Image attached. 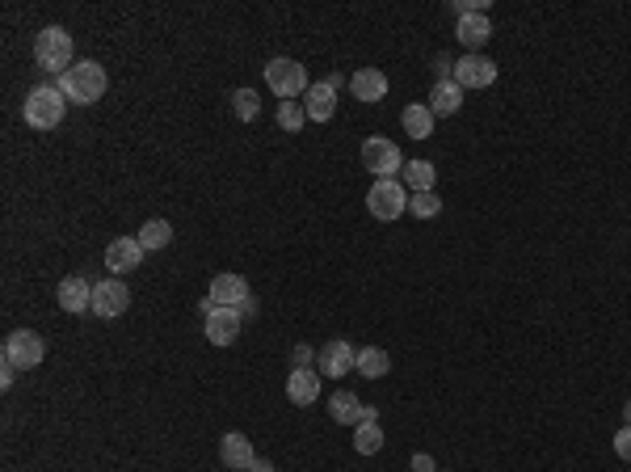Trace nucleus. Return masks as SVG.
<instances>
[{"label":"nucleus","mask_w":631,"mask_h":472,"mask_svg":"<svg viewBox=\"0 0 631 472\" xmlns=\"http://www.w3.org/2000/svg\"><path fill=\"white\" fill-rule=\"evenodd\" d=\"M64 114H68V98L59 93V84H39V89H30L26 101H22V118L26 127L34 131H56L64 123Z\"/></svg>","instance_id":"f257e3e1"},{"label":"nucleus","mask_w":631,"mask_h":472,"mask_svg":"<svg viewBox=\"0 0 631 472\" xmlns=\"http://www.w3.org/2000/svg\"><path fill=\"white\" fill-rule=\"evenodd\" d=\"M106 68L101 64H93V59H84V64H72L64 76H59V93L68 101H76V106H93V101H101V93H106Z\"/></svg>","instance_id":"f03ea898"},{"label":"nucleus","mask_w":631,"mask_h":472,"mask_svg":"<svg viewBox=\"0 0 631 472\" xmlns=\"http://www.w3.org/2000/svg\"><path fill=\"white\" fill-rule=\"evenodd\" d=\"M72 34L64 26H47V30H39V39H34V64H39L42 72H64L72 68Z\"/></svg>","instance_id":"7ed1b4c3"},{"label":"nucleus","mask_w":631,"mask_h":472,"mask_svg":"<svg viewBox=\"0 0 631 472\" xmlns=\"http://www.w3.org/2000/svg\"><path fill=\"white\" fill-rule=\"evenodd\" d=\"M265 84H270V93L282 101H295L303 98L307 89H312V81H307V72H303V64H295V59H270L265 64Z\"/></svg>","instance_id":"20e7f679"},{"label":"nucleus","mask_w":631,"mask_h":472,"mask_svg":"<svg viewBox=\"0 0 631 472\" xmlns=\"http://www.w3.org/2000/svg\"><path fill=\"white\" fill-rule=\"evenodd\" d=\"M367 211H371L375 220H384V223L400 220V215L409 211V195H404V186H400L396 178H379L371 190H367Z\"/></svg>","instance_id":"39448f33"},{"label":"nucleus","mask_w":631,"mask_h":472,"mask_svg":"<svg viewBox=\"0 0 631 472\" xmlns=\"http://www.w3.org/2000/svg\"><path fill=\"white\" fill-rule=\"evenodd\" d=\"M362 169H371L375 181L379 178H400L404 173V156L387 135H371L362 144Z\"/></svg>","instance_id":"423d86ee"},{"label":"nucleus","mask_w":631,"mask_h":472,"mask_svg":"<svg viewBox=\"0 0 631 472\" xmlns=\"http://www.w3.org/2000/svg\"><path fill=\"white\" fill-rule=\"evenodd\" d=\"M47 346H42V337L34 329H17V334L4 337V367H13V371H30V367H39Z\"/></svg>","instance_id":"0eeeda50"},{"label":"nucleus","mask_w":631,"mask_h":472,"mask_svg":"<svg viewBox=\"0 0 631 472\" xmlns=\"http://www.w3.org/2000/svg\"><path fill=\"white\" fill-rule=\"evenodd\" d=\"M126 304H131V292H126L123 278H101V283H93V312L97 317H123Z\"/></svg>","instance_id":"6e6552de"},{"label":"nucleus","mask_w":631,"mask_h":472,"mask_svg":"<svg viewBox=\"0 0 631 472\" xmlns=\"http://www.w3.org/2000/svg\"><path fill=\"white\" fill-rule=\"evenodd\" d=\"M459 89H488L497 81V64L484 56H463L454 59V76H451Z\"/></svg>","instance_id":"1a4fd4ad"},{"label":"nucleus","mask_w":631,"mask_h":472,"mask_svg":"<svg viewBox=\"0 0 631 472\" xmlns=\"http://www.w3.org/2000/svg\"><path fill=\"white\" fill-rule=\"evenodd\" d=\"M215 308H240L248 304V278L245 275H215L211 278V295H206Z\"/></svg>","instance_id":"9d476101"},{"label":"nucleus","mask_w":631,"mask_h":472,"mask_svg":"<svg viewBox=\"0 0 631 472\" xmlns=\"http://www.w3.org/2000/svg\"><path fill=\"white\" fill-rule=\"evenodd\" d=\"M354 359H358V350L350 346L345 337H333L329 346L316 354V371H329L333 380H337V375H350V371H354Z\"/></svg>","instance_id":"9b49d317"},{"label":"nucleus","mask_w":631,"mask_h":472,"mask_svg":"<svg viewBox=\"0 0 631 472\" xmlns=\"http://www.w3.org/2000/svg\"><path fill=\"white\" fill-rule=\"evenodd\" d=\"M139 262H143L139 236H118V240H110V249H106V270H114V278L126 275V270H135Z\"/></svg>","instance_id":"f8f14e48"},{"label":"nucleus","mask_w":631,"mask_h":472,"mask_svg":"<svg viewBox=\"0 0 631 472\" xmlns=\"http://www.w3.org/2000/svg\"><path fill=\"white\" fill-rule=\"evenodd\" d=\"M59 308L64 312H84V308H93V283L81 275H68L59 278V292H56Z\"/></svg>","instance_id":"ddd939ff"},{"label":"nucleus","mask_w":631,"mask_h":472,"mask_svg":"<svg viewBox=\"0 0 631 472\" xmlns=\"http://www.w3.org/2000/svg\"><path fill=\"white\" fill-rule=\"evenodd\" d=\"M240 325H245V317H240L236 308H215V312L206 317V337H211L215 346H232L236 337H240Z\"/></svg>","instance_id":"4468645a"},{"label":"nucleus","mask_w":631,"mask_h":472,"mask_svg":"<svg viewBox=\"0 0 631 472\" xmlns=\"http://www.w3.org/2000/svg\"><path fill=\"white\" fill-rule=\"evenodd\" d=\"M220 459H223V464H228L232 472H245V468H253L257 451H253V443H248V434L228 431V434L220 439Z\"/></svg>","instance_id":"2eb2a0df"},{"label":"nucleus","mask_w":631,"mask_h":472,"mask_svg":"<svg viewBox=\"0 0 631 472\" xmlns=\"http://www.w3.org/2000/svg\"><path fill=\"white\" fill-rule=\"evenodd\" d=\"M459 42H463L471 56H480V47L488 39H493V22H488V13H467V17H459Z\"/></svg>","instance_id":"dca6fc26"},{"label":"nucleus","mask_w":631,"mask_h":472,"mask_svg":"<svg viewBox=\"0 0 631 472\" xmlns=\"http://www.w3.org/2000/svg\"><path fill=\"white\" fill-rule=\"evenodd\" d=\"M350 89H354L358 101H367V106H375V101L387 98V76L379 68H358L354 76H350Z\"/></svg>","instance_id":"f3484780"},{"label":"nucleus","mask_w":631,"mask_h":472,"mask_svg":"<svg viewBox=\"0 0 631 472\" xmlns=\"http://www.w3.org/2000/svg\"><path fill=\"white\" fill-rule=\"evenodd\" d=\"M287 397H290V405H316V397H320V371L295 367L287 375Z\"/></svg>","instance_id":"a211bd4d"},{"label":"nucleus","mask_w":631,"mask_h":472,"mask_svg":"<svg viewBox=\"0 0 631 472\" xmlns=\"http://www.w3.org/2000/svg\"><path fill=\"white\" fill-rule=\"evenodd\" d=\"M429 110H434V118H451V114L463 110V89L454 81H438L434 89H429Z\"/></svg>","instance_id":"6ab92c4d"},{"label":"nucleus","mask_w":631,"mask_h":472,"mask_svg":"<svg viewBox=\"0 0 631 472\" xmlns=\"http://www.w3.org/2000/svg\"><path fill=\"white\" fill-rule=\"evenodd\" d=\"M303 110H307V118H312V123H329L333 114H337V93H333L324 81L312 84V89L303 93Z\"/></svg>","instance_id":"aec40b11"},{"label":"nucleus","mask_w":631,"mask_h":472,"mask_svg":"<svg viewBox=\"0 0 631 472\" xmlns=\"http://www.w3.org/2000/svg\"><path fill=\"white\" fill-rule=\"evenodd\" d=\"M400 123H404V131H409L412 139H429L434 135V110H429L426 101H412V106H404V114H400Z\"/></svg>","instance_id":"412c9836"},{"label":"nucleus","mask_w":631,"mask_h":472,"mask_svg":"<svg viewBox=\"0 0 631 472\" xmlns=\"http://www.w3.org/2000/svg\"><path fill=\"white\" fill-rule=\"evenodd\" d=\"M354 371H362L367 380H384V375L392 371V359H387V350H379V346H362L354 359Z\"/></svg>","instance_id":"4be33fe9"},{"label":"nucleus","mask_w":631,"mask_h":472,"mask_svg":"<svg viewBox=\"0 0 631 472\" xmlns=\"http://www.w3.org/2000/svg\"><path fill=\"white\" fill-rule=\"evenodd\" d=\"M400 178H404V186H409L412 195H426V190H434V178H438V173H434L429 161H409Z\"/></svg>","instance_id":"5701e85b"},{"label":"nucleus","mask_w":631,"mask_h":472,"mask_svg":"<svg viewBox=\"0 0 631 472\" xmlns=\"http://www.w3.org/2000/svg\"><path fill=\"white\" fill-rule=\"evenodd\" d=\"M169 240H173V228H169V220H148L143 228H139V245H143V253L165 249Z\"/></svg>","instance_id":"b1692460"},{"label":"nucleus","mask_w":631,"mask_h":472,"mask_svg":"<svg viewBox=\"0 0 631 472\" xmlns=\"http://www.w3.org/2000/svg\"><path fill=\"white\" fill-rule=\"evenodd\" d=\"M329 414H333V422L358 426V414H362V405H358L354 392H333V397H329Z\"/></svg>","instance_id":"393cba45"},{"label":"nucleus","mask_w":631,"mask_h":472,"mask_svg":"<svg viewBox=\"0 0 631 472\" xmlns=\"http://www.w3.org/2000/svg\"><path fill=\"white\" fill-rule=\"evenodd\" d=\"M303 123H307V110H303L299 101H278V127H282L287 135H299Z\"/></svg>","instance_id":"a878e982"},{"label":"nucleus","mask_w":631,"mask_h":472,"mask_svg":"<svg viewBox=\"0 0 631 472\" xmlns=\"http://www.w3.org/2000/svg\"><path fill=\"white\" fill-rule=\"evenodd\" d=\"M354 451H358V456H375V451H384V431H379V426H358V431H354Z\"/></svg>","instance_id":"bb28decb"},{"label":"nucleus","mask_w":631,"mask_h":472,"mask_svg":"<svg viewBox=\"0 0 631 472\" xmlns=\"http://www.w3.org/2000/svg\"><path fill=\"white\" fill-rule=\"evenodd\" d=\"M232 110H236V118H240V123H253V118H257V110H261V98L253 93V89H236V93H232Z\"/></svg>","instance_id":"cd10ccee"},{"label":"nucleus","mask_w":631,"mask_h":472,"mask_svg":"<svg viewBox=\"0 0 631 472\" xmlns=\"http://www.w3.org/2000/svg\"><path fill=\"white\" fill-rule=\"evenodd\" d=\"M409 211L417 215V220H434V215L442 211V198L434 195V190H426V195H412L409 198Z\"/></svg>","instance_id":"c85d7f7f"},{"label":"nucleus","mask_w":631,"mask_h":472,"mask_svg":"<svg viewBox=\"0 0 631 472\" xmlns=\"http://www.w3.org/2000/svg\"><path fill=\"white\" fill-rule=\"evenodd\" d=\"M615 451H618V459H627L631 464V426H623V431L615 434Z\"/></svg>","instance_id":"c756f323"},{"label":"nucleus","mask_w":631,"mask_h":472,"mask_svg":"<svg viewBox=\"0 0 631 472\" xmlns=\"http://www.w3.org/2000/svg\"><path fill=\"white\" fill-rule=\"evenodd\" d=\"M434 76H438V81H451V76H454V59L451 56H434Z\"/></svg>","instance_id":"7c9ffc66"},{"label":"nucleus","mask_w":631,"mask_h":472,"mask_svg":"<svg viewBox=\"0 0 631 472\" xmlns=\"http://www.w3.org/2000/svg\"><path fill=\"white\" fill-rule=\"evenodd\" d=\"M412 472H438V468H434V459H429L426 451H417V456H412Z\"/></svg>","instance_id":"2f4dec72"},{"label":"nucleus","mask_w":631,"mask_h":472,"mask_svg":"<svg viewBox=\"0 0 631 472\" xmlns=\"http://www.w3.org/2000/svg\"><path fill=\"white\" fill-rule=\"evenodd\" d=\"M358 426H379V409L362 405V414H358Z\"/></svg>","instance_id":"473e14b6"},{"label":"nucleus","mask_w":631,"mask_h":472,"mask_svg":"<svg viewBox=\"0 0 631 472\" xmlns=\"http://www.w3.org/2000/svg\"><path fill=\"white\" fill-rule=\"evenodd\" d=\"M312 359H316L312 346H295V354H290V363H295V367H307Z\"/></svg>","instance_id":"72a5a7b5"},{"label":"nucleus","mask_w":631,"mask_h":472,"mask_svg":"<svg viewBox=\"0 0 631 472\" xmlns=\"http://www.w3.org/2000/svg\"><path fill=\"white\" fill-rule=\"evenodd\" d=\"M13 380H17V371L13 367H4V371H0V389H13Z\"/></svg>","instance_id":"f704fd0d"},{"label":"nucleus","mask_w":631,"mask_h":472,"mask_svg":"<svg viewBox=\"0 0 631 472\" xmlns=\"http://www.w3.org/2000/svg\"><path fill=\"white\" fill-rule=\"evenodd\" d=\"M248 472H274V464H270V459H253V468Z\"/></svg>","instance_id":"c9c22d12"},{"label":"nucleus","mask_w":631,"mask_h":472,"mask_svg":"<svg viewBox=\"0 0 631 472\" xmlns=\"http://www.w3.org/2000/svg\"><path fill=\"white\" fill-rule=\"evenodd\" d=\"M623 426H631V401L623 405Z\"/></svg>","instance_id":"e433bc0d"},{"label":"nucleus","mask_w":631,"mask_h":472,"mask_svg":"<svg viewBox=\"0 0 631 472\" xmlns=\"http://www.w3.org/2000/svg\"><path fill=\"white\" fill-rule=\"evenodd\" d=\"M245 472H248V468H245Z\"/></svg>","instance_id":"4c0bfd02"}]
</instances>
